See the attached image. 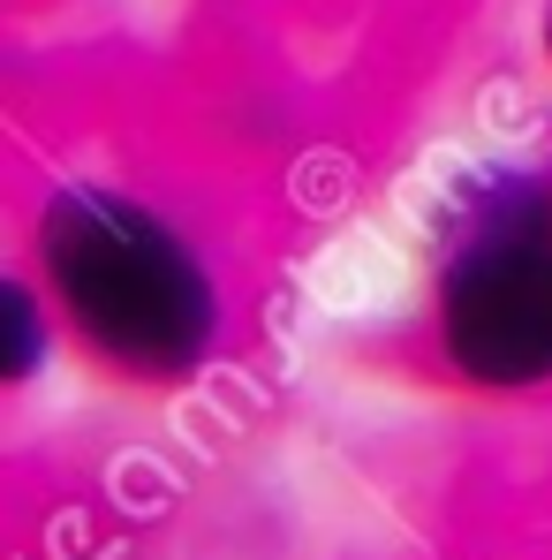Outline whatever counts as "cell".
Masks as SVG:
<instances>
[{
	"mask_svg": "<svg viewBox=\"0 0 552 560\" xmlns=\"http://www.w3.org/2000/svg\"><path fill=\"white\" fill-rule=\"evenodd\" d=\"M54 295L106 364L183 378L220 334V295L183 235L114 189H61L38 220Z\"/></svg>",
	"mask_w": 552,
	"mask_h": 560,
	"instance_id": "obj_1",
	"label": "cell"
},
{
	"mask_svg": "<svg viewBox=\"0 0 552 560\" xmlns=\"http://www.w3.org/2000/svg\"><path fill=\"white\" fill-rule=\"evenodd\" d=\"M439 341L484 386L552 378V189L492 197L439 280Z\"/></svg>",
	"mask_w": 552,
	"mask_h": 560,
	"instance_id": "obj_2",
	"label": "cell"
}]
</instances>
